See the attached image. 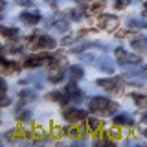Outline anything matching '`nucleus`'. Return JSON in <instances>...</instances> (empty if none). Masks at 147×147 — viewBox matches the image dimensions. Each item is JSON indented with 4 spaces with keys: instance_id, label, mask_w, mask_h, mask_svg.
<instances>
[{
    "instance_id": "16",
    "label": "nucleus",
    "mask_w": 147,
    "mask_h": 147,
    "mask_svg": "<svg viewBox=\"0 0 147 147\" xmlns=\"http://www.w3.org/2000/svg\"><path fill=\"white\" fill-rule=\"evenodd\" d=\"M55 28H57V31H66L68 30V22L61 20V22H57V24H55Z\"/></svg>"
},
{
    "instance_id": "7",
    "label": "nucleus",
    "mask_w": 147,
    "mask_h": 147,
    "mask_svg": "<svg viewBox=\"0 0 147 147\" xmlns=\"http://www.w3.org/2000/svg\"><path fill=\"white\" fill-rule=\"evenodd\" d=\"M118 24V18L112 17V15H103L101 17V26L105 28V30H114Z\"/></svg>"
},
{
    "instance_id": "20",
    "label": "nucleus",
    "mask_w": 147,
    "mask_h": 147,
    "mask_svg": "<svg viewBox=\"0 0 147 147\" xmlns=\"http://www.w3.org/2000/svg\"><path fill=\"white\" fill-rule=\"evenodd\" d=\"M53 136H63V129H55V131H53Z\"/></svg>"
},
{
    "instance_id": "14",
    "label": "nucleus",
    "mask_w": 147,
    "mask_h": 147,
    "mask_svg": "<svg viewBox=\"0 0 147 147\" xmlns=\"http://www.w3.org/2000/svg\"><path fill=\"white\" fill-rule=\"evenodd\" d=\"M2 33H4V37H17L18 31H17V30H11V28H4Z\"/></svg>"
},
{
    "instance_id": "11",
    "label": "nucleus",
    "mask_w": 147,
    "mask_h": 147,
    "mask_svg": "<svg viewBox=\"0 0 147 147\" xmlns=\"http://www.w3.org/2000/svg\"><path fill=\"white\" fill-rule=\"evenodd\" d=\"M114 123L116 125H131L132 119H129V116H116L114 118Z\"/></svg>"
},
{
    "instance_id": "21",
    "label": "nucleus",
    "mask_w": 147,
    "mask_h": 147,
    "mask_svg": "<svg viewBox=\"0 0 147 147\" xmlns=\"http://www.w3.org/2000/svg\"><path fill=\"white\" fill-rule=\"evenodd\" d=\"M144 121H145V123H147V114H145V116H144Z\"/></svg>"
},
{
    "instance_id": "4",
    "label": "nucleus",
    "mask_w": 147,
    "mask_h": 147,
    "mask_svg": "<svg viewBox=\"0 0 147 147\" xmlns=\"http://www.w3.org/2000/svg\"><path fill=\"white\" fill-rule=\"evenodd\" d=\"M99 86H103V88H107L109 92H119L121 90V79H118V77H109V79H99L98 81Z\"/></svg>"
},
{
    "instance_id": "3",
    "label": "nucleus",
    "mask_w": 147,
    "mask_h": 147,
    "mask_svg": "<svg viewBox=\"0 0 147 147\" xmlns=\"http://www.w3.org/2000/svg\"><path fill=\"white\" fill-rule=\"evenodd\" d=\"M52 61V57H50L48 53H40V55H30V57L24 61V66L28 68H37V66H42V64L50 63Z\"/></svg>"
},
{
    "instance_id": "13",
    "label": "nucleus",
    "mask_w": 147,
    "mask_h": 147,
    "mask_svg": "<svg viewBox=\"0 0 147 147\" xmlns=\"http://www.w3.org/2000/svg\"><path fill=\"white\" fill-rule=\"evenodd\" d=\"M64 77L63 72H53V76H50V83H59Z\"/></svg>"
},
{
    "instance_id": "18",
    "label": "nucleus",
    "mask_w": 147,
    "mask_h": 147,
    "mask_svg": "<svg viewBox=\"0 0 147 147\" xmlns=\"http://www.w3.org/2000/svg\"><path fill=\"white\" fill-rule=\"evenodd\" d=\"M17 4H20V6H31V0H17Z\"/></svg>"
},
{
    "instance_id": "6",
    "label": "nucleus",
    "mask_w": 147,
    "mask_h": 147,
    "mask_svg": "<svg viewBox=\"0 0 147 147\" xmlns=\"http://www.w3.org/2000/svg\"><path fill=\"white\" fill-rule=\"evenodd\" d=\"M116 57H118V63L119 64H131V63H140V57L138 55H132V53H127L123 48H118L116 50Z\"/></svg>"
},
{
    "instance_id": "12",
    "label": "nucleus",
    "mask_w": 147,
    "mask_h": 147,
    "mask_svg": "<svg viewBox=\"0 0 147 147\" xmlns=\"http://www.w3.org/2000/svg\"><path fill=\"white\" fill-rule=\"evenodd\" d=\"M132 99L136 101L138 107H145L147 105V96H140V94H132Z\"/></svg>"
},
{
    "instance_id": "8",
    "label": "nucleus",
    "mask_w": 147,
    "mask_h": 147,
    "mask_svg": "<svg viewBox=\"0 0 147 147\" xmlns=\"http://www.w3.org/2000/svg\"><path fill=\"white\" fill-rule=\"evenodd\" d=\"M20 20L24 22V24H37V22L40 20V15L39 13H22Z\"/></svg>"
},
{
    "instance_id": "17",
    "label": "nucleus",
    "mask_w": 147,
    "mask_h": 147,
    "mask_svg": "<svg viewBox=\"0 0 147 147\" xmlns=\"http://www.w3.org/2000/svg\"><path fill=\"white\" fill-rule=\"evenodd\" d=\"M127 4H129L127 0H116V2H114V6H116V9H123Z\"/></svg>"
},
{
    "instance_id": "22",
    "label": "nucleus",
    "mask_w": 147,
    "mask_h": 147,
    "mask_svg": "<svg viewBox=\"0 0 147 147\" xmlns=\"http://www.w3.org/2000/svg\"><path fill=\"white\" fill-rule=\"evenodd\" d=\"M144 136H147V129H145V131H144Z\"/></svg>"
},
{
    "instance_id": "2",
    "label": "nucleus",
    "mask_w": 147,
    "mask_h": 147,
    "mask_svg": "<svg viewBox=\"0 0 147 147\" xmlns=\"http://www.w3.org/2000/svg\"><path fill=\"white\" fill-rule=\"evenodd\" d=\"M28 40H30V44L33 46V48H40V50L55 48V40L48 35H37V37H31V39H28Z\"/></svg>"
},
{
    "instance_id": "1",
    "label": "nucleus",
    "mask_w": 147,
    "mask_h": 147,
    "mask_svg": "<svg viewBox=\"0 0 147 147\" xmlns=\"http://www.w3.org/2000/svg\"><path fill=\"white\" fill-rule=\"evenodd\" d=\"M116 107H118L116 103H112V101L107 99V98H101V96H98V98H92L90 99V105H88V109L92 110V112H107V114L114 112Z\"/></svg>"
},
{
    "instance_id": "9",
    "label": "nucleus",
    "mask_w": 147,
    "mask_h": 147,
    "mask_svg": "<svg viewBox=\"0 0 147 147\" xmlns=\"http://www.w3.org/2000/svg\"><path fill=\"white\" fill-rule=\"evenodd\" d=\"M64 94H66V98H79L81 92H79V88H77L76 83H70V85L64 88Z\"/></svg>"
},
{
    "instance_id": "5",
    "label": "nucleus",
    "mask_w": 147,
    "mask_h": 147,
    "mask_svg": "<svg viewBox=\"0 0 147 147\" xmlns=\"http://www.w3.org/2000/svg\"><path fill=\"white\" fill-rule=\"evenodd\" d=\"M64 118H66L70 123H79L83 118H86V112H83V110H79V109L70 107V109H64Z\"/></svg>"
},
{
    "instance_id": "10",
    "label": "nucleus",
    "mask_w": 147,
    "mask_h": 147,
    "mask_svg": "<svg viewBox=\"0 0 147 147\" xmlns=\"http://www.w3.org/2000/svg\"><path fill=\"white\" fill-rule=\"evenodd\" d=\"M70 76H72L74 81L81 79V77H83V68H81V66H72V68H70Z\"/></svg>"
},
{
    "instance_id": "15",
    "label": "nucleus",
    "mask_w": 147,
    "mask_h": 147,
    "mask_svg": "<svg viewBox=\"0 0 147 147\" xmlns=\"http://www.w3.org/2000/svg\"><path fill=\"white\" fill-rule=\"evenodd\" d=\"M88 125H90V129H94V131H96V129L99 127V119L98 118H88Z\"/></svg>"
},
{
    "instance_id": "19",
    "label": "nucleus",
    "mask_w": 147,
    "mask_h": 147,
    "mask_svg": "<svg viewBox=\"0 0 147 147\" xmlns=\"http://www.w3.org/2000/svg\"><path fill=\"white\" fill-rule=\"evenodd\" d=\"M110 136H112V138H119V131H116V129L110 131Z\"/></svg>"
}]
</instances>
